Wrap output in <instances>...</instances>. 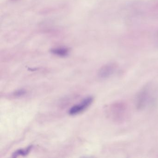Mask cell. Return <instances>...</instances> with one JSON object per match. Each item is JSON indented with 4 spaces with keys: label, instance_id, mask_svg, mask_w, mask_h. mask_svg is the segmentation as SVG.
I'll return each instance as SVG.
<instances>
[{
    "label": "cell",
    "instance_id": "cell-1",
    "mask_svg": "<svg viewBox=\"0 0 158 158\" xmlns=\"http://www.w3.org/2000/svg\"><path fill=\"white\" fill-rule=\"evenodd\" d=\"M108 114L113 121L121 123L124 122L128 116V106L123 101L113 102L108 108Z\"/></svg>",
    "mask_w": 158,
    "mask_h": 158
},
{
    "label": "cell",
    "instance_id": "cell-2",
    "mask_svg": "<svg viewBox=\"0 0 158 158\" xmlns=\"http://www.w3.org/2000/svg\"><path fill=\"white\" fill-rule=\"evenodd\" d=\"M156 98L152 86L147 85L137 95L136 106L139 110H142L155 103Z\"/></svg>",
    "mask_w": 158,
    "mask_h": 158
},
{
    "label": "cell",
    "instance_id": "cell-3",
    "mask_svg": "<svg viewBox=\"0 0 158 158\" xmlns=\"http://www.w3.org/2000/svg\"><path fill=\"white\" fill-rule=\"evenodd\" d=\"M118 66L116 63H110L101 67L98 73L100 79H106L112 76L117 72Z\"/></svg>",
    "mask_w": 158,
    "mask_h": 158
},
{
    "label": "cell",
    "instance_id": "cell-4",
    "mask_svg": "<svg viewBox=\"0 0 158 158\" xmlns=\"http://www.w3.org/2000/svg\"><path fill=\"white\" fill-rule=\"evenodd\" d=\"M93 101V98L91 96L84 98L80 103L74 105L69 110V114L71 115H75L81 113L87 109Z\"/></svg>",
    "mask_w": 158,
    "mask_h": 158
},
{
    "label": "cell",
    "instance_id": "cell-5",
    "mask_svg": "<svg viewBox=\"0 0 158 158\" xmlns=\"http://www.w3.org/2000/svg\"><path fill=\"white\" fill-rule=\"evenodd\" d=\"M54 55L61 57H65L68 56L70 52L69 49L64 47H59L52 49L51 51Z\"/></svg>",
    "mask_w": 158,
    "mask_h": 158
},
{
    "label": "cell",
    "instance_id": "cell-6",
    "mask_svg": "<svg viewBox=\"0 0 158 158\" xmlns=\"http://www.w3.org/2000/svg\"><path fill=\"white\" fill-rule=\"evenodd\" d=\"M33 146H29L26 148L20 149L14 152L12 154L13 158H17L18 156H25L27 155L31 151Z\"/></svg>",
    "mask_w": 158,
    "mask_h": 158
},
{
    "label": "cell",
    "instance_id": "cell-7",
    "mask_svg": "<svg viewBox=\"0 0 158 158\" xmlns=\"http://www.w3.org/2000/svg\"><path fill=\"white\" fill-rule=\"evenodd\" d=\"M27 91L24 89H20L14 92V96L15 97H21L24 96L26 94Z\"/></svg>",
    "mask_w": 158,
    "mask_h": 158
}]
</instances>
